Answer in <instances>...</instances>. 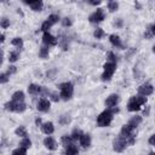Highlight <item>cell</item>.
<instances>
[{
	"label": "cell",
	"instance_id": "cell-25",
	"mask_svg": "<svg viewBox=\"0 0 155 155\" xmlns=\"http://www.w3.org/2000/svg\"><path fill=\"white\" fill-rule=\"evenodd\" d=\"M71 140H73L71 136H63V137H62V143H63V145H64L65 148L69 147V145H71Z\"/></svg>",
	"mask_w": 155,
	"mask_h": 155
},
{
	"label": "cell",
	"instance_id": "cell-3",
	"mask_svg": "<svg viewBox=\"0 0 155 155\" xmlns=\"http://www.w3.org/2000/svg\"><path fill=\"white\" fill-rule=\"evenodd\" d=\"M59 90H61V97L63 101H69L73 97L74 93V86L71 82H63L59 85Z\"/></svg>",
	"mask_w": 155,
	"mask_h": 155
},
{
	"label": "cell",
	"instance_id": "cell-35",
	"mask_svg": "<svg viewBox=\"0 0 155 155\" xmlns=\"http://www.w3.org/2000/svg\"><path fill=\"white\" fill-rule=\"evenodd\" d=\"M108 59L111 63H116V57H115V54L113 52H108Z\"/></svg>",
	"mask_w": 155,
	"mask_h": 155
},
{
	"label": "cell",
	"instance_id": "cell-27",
	"mask_svg": "<svg viewBox=\"0 0 155 155\" xmlns=\"http://www.w3.org/2000/svg\"><path fill=\"white\" fill-rule=\"evenodd\" d=\"M11 155H27V149H24V148L19 147V148L15 149V150L12 151V154H11Z\"/></svg>",
	"mask_w": 155,
	"mask_h": 155
},
{
	"label": "cell",
	"instance_id": "cell-26",
	"mask_svg": "<svg viewBox=\"0 0 155 155\" xmlns=\"http://www.w3.org/2000/svg\"><path fill=\"white\" fill-rule=\"evenodd\" d=\"M11 44H12L13 46H16V47H18V48H21V47L23 46V40H22L21 38H15V39H12V41H11Z\"/></svg>",
	"mask_w": 155,
	"mask_h": 155
},
{
	"label": "cell",
	"instance_id": "cell-21",
	"mask_svg": "<svg viewBox=\"0 0 155 155\" xmlns=\"http://www.w3.org/2000/svg\"><path fill=\"white\" fill-rule=\"evenodd\" d=\"M15 133H16L17 136H19V137H23V138H25V137L28 136V132H27V128H25L24 126H19L18 128H16V131H15Z\"/></svg>",
	"mask_w": 155,
	"mask_h": 155
},
{
	"label": "cell",
	"instance_id": "cell-1",
	"mask_svg": "<svg viewBox=\"0 0 155 155\" xmlns=\"http://www.w3.org/2000/svg\"><path fill=\"white\" fill-rule=\"evenodd\" d=\"M147 103V97H143V96H133L130 98L128 101V104H127V109L130 111H137L142 108L143 104Z\"/></svg>",
	"mask_w": 155,
	"mask_h": 155
},
{
	"label": "cell",
	"instance_id": "cell-20",
	"mask_svg": "<svg viewBox=\"0 0 155 155\" xmlns=\"http://www.w3.org/2000/svg\"><path fill=\"white\" fill-rule=\"evenodd\" d=\"M48 54H50L48 46H41L40 50H39V57H40V58H47Z\"/></svg>",
	"mask_w": 155,
	"mask_h": 155
},
{
	"label": "cell",
	"instance_id": "cell-5",
	"mask_svg": "<svg viewBox=\"0 0 155 155\" xmlns=\"http://www.w3.org/2000/svg\"><path fill=\"white\" fill-rule=\"evenodd\" d=\"M5 109L6 110H10V111H15V113H23L27 109V105H25L24 102H15V101H11V102H7L5 104Z\"/></svg>",
	"mask_w": 155,
	"mask_h": 155
},
{
	"label": "cell",
	"instance_id": "cell-16",
	"mask_svg": "<svg viewBox=\"0 0 155 155\" xmlns=\"http://www.w3.org/2000/svg\"><path fill=\"white\" fill-rule=\"evenodd\" d=\"M29 6H30V8L33 10V11H41L42 10V6H44V2L42 1H30V2H27Z\"/></svg>",
	"mask_w": 155,
	"mask_h": 155
},
{
	"label": "cell",
	"instance_id": "cell-14",
	"mask_svg": "<svg viewBox=\"0 0 155 155\" xmlns=\"http://www.w3.org/2000/svg\"><path fill=\"white\" fill-rule=\"evenodd\" d=\"M44 145L48 149V150H54L56 149V142L52 137H46L44 139Z\"/></svg>",
	"mask_w": 155,
	"mask_h": 155
},
{
	"label": "cell",
	"instance_id": "cell-9",
	"mask_svg": "<svg viewBox=\"0 0 155 155\" xmlns=\"http://www.w3.org/2000/svg\"><path fill=\"white\" fill-rule=\"evenodd\" d=\"M42 42L45 44V46H54L57 45V39L47 31V33H44L42 35Z\"/></svg>",
	"mask_w": 155,
	"mask_h": 155
},
{
	"label": "cell",
	"instance_id": "cell-13",
	"mask_svg": "<svg viewBox=\"0 0 155 155\" xmlns=\"http://www.w3.org/2000/svg\"><path fill=\"white\" fill-rule=\"evenodd\" d=\"M41 130H42L44 133L50 136V134H52L54 132V126H53L52 122H45V124L41 125Z\"/></svg>",
	"mask_w": 155,
	"mask_h": 155
},
{
	"label": "cell",
	"instance_id": "cell-37",
	"mask_svg": "<svg viewBox=\"0 0 155 155\" xmlns=\"http://www.w3.org/2000/svg\"><path fill=\"white\" fill-rule=\"evenodd\" d=\"M17 71V68L15 67V65H11V67H8V69H7V74L8 75H11V74H15Z\"/></svg>",
	"mask_w": 155,
	"mask_h": 155
},
{
	"label": "cell",
	"instance_id": "cell-28",
	"mask_svg": "<svg viewBox=\"0 0 155 155\" xmlns=\"http://www.w3.org/2000/svg\"><path fill=\"white\" fill-rule=\"evenodd\" d=\"M117 7H119V4H117L116 1H109V2H108V8H109V11H110V12L116 11V10H117Z\"/></svg>",
	"mask_w": 155,
	"mask_h": 155
},
{
	"label": "cell",
	"instance_id": "cell-34",
	"mask_svg": "<svg viewBox=\"0 0 155 155\" xmlns=\"http://www.w3.org/2000/svg\"><path fill=\"white\" fill-rule=\"evenodd\" d=\"M0 25H1V28H7V27H10V21L7 19V18H2L1 19V22H0Z\"/></svg>",
	"mask_w": 155,
	"mask_h": 155
},
{
	"label": "cell",
	"instance_id": "cell-45",
	"mask_svg": "<svg viewBox=\"0 0 155 155\" xmlns=\"http://www.w3.org/2000/svg\"><path fill=\"white\" fill-rule=\"evenodd\" d=\"M153 52H155V45L153 46Z\"/></svg>",
	"mask_w": 155,
	"mask_h": 155
},
{
	"label": "cell",
	"instance_id": "cell-31",
	"mask_svg": "<svg viewBox=\"0 0 155 155\" xmlns=\"http://www.w3.org/2000/svg\"><path fill=\"white\" fill-rule=\"evenodd\" d=\"M81 136H82V132H81L80 130H74L73 133H71V138H73V140H78V139H80Z\"/></svg>",
	"mask_w": 155,
	"mask_h": 155
},
{
	"label": "cell",
	"instance_id": "cell-2",
	"mask_svg": "<svg viewBox=\"0 0 155 155\" xmlns=\"http://www.w3.org/2000/svg\"><path fill=\"white\" fill-rule=\"evenodd\" d=\"M113 117H114V114L111 113V110L110 109H107V110L102 111L98 115V117H97V125L99 127H107V126H109L111 124Z\"/></svg>",
	"mask_w": 155,
	"mask_h": 155
},
{
	"label": "cell",
	"instance_id": "cell-15",
	"mask_svg": "<svg viewBox=\"0 0 155 155\" xmlns=\"http://www.w3.org/2000/svg\"><path fill=\"white\" fill-rule=\"evenodd\" d=\"M79 140H80V144H81L84 148H87V147L91 145V137H90V134H87V133H82V136H81V138H80Z\"/></svg>",
	"mask_w": 155,
	"mask_h": 155
},
{
	"label": "cell",
	"instance_id": "cell-18",
	"mask_svg": "<svg viewBox=\"0 0 155 155\" xmlns=\"http://www.w3.org/2000/svg\"><path fill=\"white\" fill-rule=\"evenodd\" d=\"M28 92L29 94H38L41 92V87L39 85H35V84H30L28 86Z\"/></svg>",
	"mask_w": 155,
	"mask_h": 155
},
{
	"label": "cell",
	"instance_id": "cell-32",
	"mask_svg": "<svg viewBox=\"0 0 155 155\" xmlns=\"http://www.w3.org/2000/svg\"><path fill=\"white\" fill-rule=\"evenodd\" d=\"M52 27V24L48 22V21H45L42 24H41V30L44 31V33H47L48 31V29Z\"/></svg>",
	"mask_w": 155,
	"mask_h": 155
},
{
	"label": "cell",
	"instance_id": "cell-7",
	"mask_svg": "<svg viewBox=\"0 0 155 155\" xmlns=\"http://www.w3.org/2000/svg\"><path fill=\"white\" fill-rule=\"evenodd\" d=\"M104 18H105V16H104L103 10H102V8H97L93 13L90 15L88 21H90L91 23H99V22H102Z\"/></svg>",
	"mask_w": 155,
	"mask_h": 155
},
{
	"label": "cell",
	"instance_id": "cell-41",
	"mask_svg": "<svg viewBox=\"0 0 155 155\" xmlns=\"http://www.w3.org/2000/svg\"><path fill=\"white\" fill-rule=\"evenodd\" d=\"M88 4H91V5H99L101 1H88Z\"/></svg>",
	"mask_w": 155,
	"mask_h": 155
},
{
	"label": "cell",
	"instance_id": "cell-39",
	"mask_svg": "<svg viewBox=\"0 0 155 155\" xmlns=\"http://www.w3.org/2000/svg\"><path fill=\"white\" fill-rule=\"evenodd\" d=\"M149 144H150V145H155V134L150 136V138H149Z\"/></svg>",
	"mask_w": 155,
	"mask_h": 155
},
{
	"label": "cell",
	"instance_id": "cell-22",
	"mask_svg": "<svg viewBox=\"0 0 155 155\" xmlns=\"http://www.w3.org/2000/svg\"><path fill=\"white\" fill-rule=\"evenodd\" d=\"M140 122H142V117H140V116H134V117H132V119L128 121V125H131L132 127L137 128V126H138Z\"/></svg>",
	"mask_w": 155,
	"mask_h": 155
},
{
	"label": "cell",
	"instance_id": "cell-4",
	"mask_svg": "<svg viewBox=\"0 0 155 155\" xmlns=\"http://www.w3.org/2000/svg\"><path fill=\"white\" fill-rule=\"evenodd\" d=\"M103 68H104V71L102 74V80L103 81H109L113 78V75H114V73L116 70V63L107 62Z\"/></svg>",
	"mask_w": 155,
	"mask_h": 155
},
{
	"label": "cell",
	"instance_id": "cell-8",
	"mask_svg": "<svg viewBox=\"0 0 155 155\" xmlns=\"http://www.w3.org/2000/svg\"><path fill=\"white\" fill-rule=\"evenodd\" d=\"M154 92V87L151 84H143L139 86L138 88V93L143 97H147V96H150L151 93Z\"/></svg>",
	"mask_w": 155,
	"mask_h": 155
},
{
	"label": "cell",
	"instance_id": "cell-44",
	"mask_svg": "<svg viewBox=\"0 0 155 155\" xmlns=\"http://www.w3.org/2000/svg\"><path fill=\"white\" fill-rule=\"evenodd\" d=\"M149 155H155V153H154V151H151V153H149Z\"/></svg>",
	"mask_w": 155,
	"mask_h": 155
},
{
	"label": "cell",
	"instance_id": "cell-40",
	"mask_svg": "<svg viewBox=\"0 0 155 155\" xmlns=\"http://www.w3.org/2000/svg\"><path fill=\"white\" fill-rule=\"evenodd\" d=\"M150 35H155V24L150 27Z\"/></svg>",
	"mask_w": 155,
	"mask_h": 155
},
{
	"label": "cell",
	"instance_id": "cell-42",
	"mask_svg": "<svg viewBox=\"0 0 155 155\" xmlns=\"http://www.w3.org/2000/svg\"><path fill=\"white\" fill-rule=\"evenodd\" d=\"M35 122H36V125L39 126V125L41 124V119H36V120H35Z\"/></svg>",
	"mask_w": 155,
	"mask_h": 155
},
{
	"label": "cell",
	"instance_id": "cell-11",
	"mask_svg": "<svg viewBox=\"0 0 155 155\" xmlns=\"http://www.w3.org/2000/svg\"><path fill=\"white\" fill-rule=\"evenodd\" d=\"M117 102H119V96L115 94V93H113V94H110V96L105 99V105H107L109 109H111V108H115V107H116Z\"/></svg>",
	"mask_w": 155,
	"mask_h": 155
},
{
	"label": "cell",
	"instance_id": "cell-17",
	"mask_svg": "<svg viewBox=\"0 0 155 155\" xmlns=\"http://www.w3.org/2000/svg\"><path fill=\"white\" fill-rule=\"evenodd\" d=\"M11 101H15V102H24V92L23 91H16L12 94Z\"/></svg>",
	"mask_w": 155,
	"mask_h": 155
},
{
	"label": "cell",
	"instance_id": "cell-19",
	"mask_svg": "<svg viewBox=\"0 0 155 155\" xmlns=\"http://www.w3.org/2000/svg\"><path fill=\"white\" fill-rule=\"evenodd\" d=\"M78 154H79V149L74 144L65 148V155H78Z\"/></svg>",
	"mask_w": 155,
	"mask_h": 155
},
{
	"label": "cell",
	"instance_id": "cell-10",
	"mask_svg": "<svg viewBox=\"0 0 155 155\" xmlns=\"http://www.w3.org/2000/svg\"><path fill=\"white\" fill-rule=\"evenodd\" d=\"M50 107H51V103H50V101L46 99V98H41V99L38 102V105H36L38 110H39V111H42V113L48 111V110H50Z\"/></svg>",
	"mask_w": 155,
	"mask_h": 155
},
{
	"label": "cell",
	"instance_id": "cell-29",
	"mask_svg": "<svg viewBox=\"0 0 155 155\" xmlns=\"http://www.w3.org/2000/svg\"><path fill=\"white\" fill-rule=\"evenodd\" d=\"M47 21L53 25V24H56V23L59 21V16H58V15H54V13H53V15H50L48 18H47Z\"/></svg>",
	"mask_w": 155,
	"mask_h": 155
},
{
	"label": "cell",
	"instance_id": "cell-30",
	"mask_svg": "<svg viewBox=\"0 0 155 155\" xmlns=\"http://www.w3.org/2000/svg\"><path fill=\"white\" fill-rule=\"evenodd\" d=\"M93 36H94L96 39H102V38L104 36V30L101 29V28H97V29L93 31Z\"/></svg>",
	"mask_w": 155,
	"mask_h": 155
},
{
	"label": "cell",
	"instance_id": "cell-43",
	"mask_svg": "<svg viewBox=\"0 0 155 155\" xmlns=\"http://www.w3.org/2000/svg\"><path fill=\"white\" fill-rule=\"evenodd\" d=\"M4 41H5V35L1 34V42H4Z\"/></svg>",
	"mask_w": 155,
	"mask_h": 155
},
{
	"label": "cell",
	"instance_id": "cell-38",
	"mask_svg": "<svg viewBox=\"0 0 155 155\" xmlns=\"http://www.w3.org/2000/svg\"><path fill=\"white\" fill-rule=\"evenodd\" d=\"M59 97H61V96H58L57 93H51V99L54 101V102H58V101H59Z\"/></svg>",
	"mask_w": 155,
	"mask_h": 155
},
{
	"label": "cell",
	"instance_id": "cell-36",
	"mask_svg": "<svg viewBox=\"0 0 155 155\" xmlns=\"http://www.w3.org/2000/svg\"><path fill=\"white\" fill-rule=\"evenodd\" d=\"M62 24H63L64 27H69V25H71V21H70V18H68V17L63 18V19H62Z\"/></svg>",
	"mask_w": 155,
	"mask_h": 155
},
{
	"label": "cell",
	"instance_id": "cell-24",
	"mask_svg": "<svg viewBox=\"0 0 155 155\" xmlns=\"http://www.w3.org/2000/svg\"><path fill=\"white\" fill-rule=\"evenodd\" d=\"M18 58H19V52H18V51H13V52H11L10 56H8V61H10L11 63H15L16 61H18Z\"/></svg>",
	"mask_w": 155,
	"mask_h": 155
},
{
	"label": "cell",
	"instance_id": "cell-23",
	"mask_svg": "<svg viewBox=\"0 0 155 155\" xmlns=\"http://www.w3.org/2000/svg\"><path fill=\"white\" fill-rule=\"evenodd\" d=\"M30 145H31V140H30L28 137L23 138V139L21 140V143H19V147H22V148H24V149L30 148Z\"/></svg>",
	"mask_w": 155,
	"mask_h": 155
},
{
	"label": "cell",
	"instance_id": "cell-6",
	"mask_svg": "<svg viewBox=\"0 0 155 155\" xmlns=\"http://www.w3.org/2000/svg\"><path fill=\"white\" fill-rule=\"evenodd\" d=\"M128 145V142L126 138H124L122 136H119L117 138L114 139L113 142V149L116 151V153H121L125 150V148Z\"/></svg>",
	"mask_w": 155,
	"mask_h": 155
},
{
	"label": "cell",
	"instance_id": "cell-12",
	"mask_svg": "<svg viewBox=\"0 0 155 155\" xmlns=\"http://www.w3.org/2000/svg\"><path fill=\"white\" fill-rule=\"evenodd\" d=\"M109 40H110V42L113 44V46L119 47V48H124V45H122L121 39H120L119 35H116V34H111V35L109 36Z\"/></svg>",
	"mask_w": 155,
	"mask_h": 155
},
{
	"label": "cell",
	"instance_id": "cell-33",
	"mask_svg": "<svg viewBox=\"0 0 155 155\" xmlns=\"http://www.w3.org/2000/svg\"><path fill=\"white\" fill-rule=\"evenodd\" d=\"M8 76H10V75H8L7 73H2V74L0 75V82H1V84H6V82L8 81Z\"/></svg>",
	"mask_w": 155,
	"mask_h": 155
}]
</instances>
